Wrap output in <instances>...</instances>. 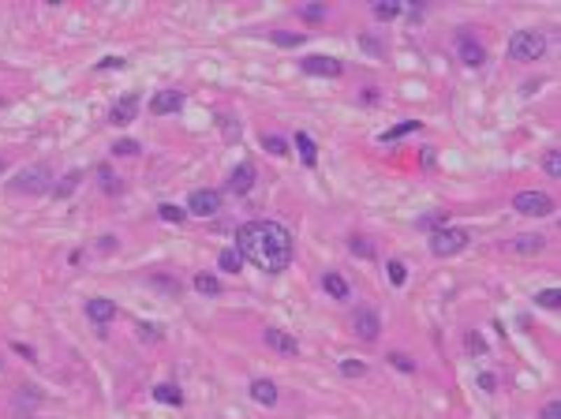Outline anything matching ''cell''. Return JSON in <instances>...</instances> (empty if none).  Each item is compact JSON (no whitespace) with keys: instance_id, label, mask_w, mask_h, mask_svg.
I'll use <instances>...</instances> for the list:
<instances>
[{"instance_id":"1","label":"cell","mask_w":561,"mask_h":419,"mask_svg":"<svg viewBox=\"0 0 561 419\" xmlns=\"http://www.w3.org/2000/svg\"><path fill=\"white\" fill-rule=\"evenodd\" d=\"M236 251L243 262H255L262 274H285L292 266L296 243L280 221H247L236 229Z\"/></svg>"},{"instance_id":"2","label":"cell","mask_w":561,"mask_h":419,"mask_svg":"<svg viewBox=\"0 0 561 419\" xmlns=\"http://www.w3.org/2000/svg\"><path fill=\"white\" fill-rule=\"evenodd\" d=\"M468 243H471V232L457 229V225H441V229L430 232V255H438V259H453V255H460Z\"/></svg>"},{"instance_id":"3","label":"cell","mask_w":561,"mask_h":419,"mask_svg":"<svg viewBox=\"0 0 561 419\" xmlns=\"http://www.w3.org/2000/svg\"><path fill=\"white\" fill-rule=\"evenodd\" d=\"M546 52V38L539 34V30H520V34H513V41H509V60H516V64H532V60H539Z\"/></svg>"},{"instance_id":"4","label":"cell","mask_w":561,"mask_h":419,"mask_svg":"<svg viewBox=\"0 0 561 419\" xmlns=\"http://www.w3.org/2000/svg\"><path fill=\"white\" fill-rule=\"evenodd\" d=\"M513 210L524 213V218H550V213H554V199H550L546 191H520V195L513 199Z\"/></svg>"},{"instance_id":"5","label":"cell","mask_w":561,"mask_h":419,"mask_svg":"<svg viewBox=\"0 0 561 419\" xmlns=\"http://www.w3.org/2000/svg\"><path fill=\"white\" fill-rule=\"evenodd\" d=\"M49 187H52V173L45 165L23 169V173L15 176V191H19V195H45Z\"/></svg>"},{"instance_id":"6","label":"cell","mask_w":561,"mask_h":419,"mask_svg":"<svg viewBox=\"0 0 561 419\" xmlns=\"http://www.w3.org/2000/svg\"><path fill=\"white\" fill-rule=\"evenodd\" d=\"M457 57H460V64H468V68H483V64H487V49H483V41L471 34V30H460L457 34Z\"/></svg>"},{"instance_id":"7","label":"cell","mask_w":561,"mask_h":419,"mask_svg":"<svg viewBox=\"0 0 561 419\" xmlns=\"http://www.w3.org/2000/svg\"><path fill=\"white\" fill-rule=\"evenodd\" d=\"M187 213H195V218H213V213H221V195H218V191H210V187L191 191Z\"/></svg>"},{"instance_id":"8","label":"cell","mask_w":561,"mask_h":419,"mask_svg":"<svg viewBox=\"0 0 561 419\" xmlns=\"http://www.w3.org/2000/svg\"><path fill=\"white\" fill-rule=\"evenodd\" d=\"M352 329L360 333L363 341H378V333H382V318H378V311L374 307H360L352 315Z\"/></svg>"},{"instance_id":"9","label":"cell","mask_w":561,"mask_h":419,"mask_svg":"<svg viewBox=\"0 0 561 419\" xmlns=\"http://www.w3.org/2000/svg\"><path fill=\"white\" fill-rule=\"evenodd\" d=\"M299 71L307 75H322V79H337V75L344 71L337 57H304L299 60Z\"/></svg>"},{"instance_id":"10","label":"cell","mask_w":561,"mask_h":419,"mask_svg":"<svg viewBox=\"0 0 561 419\" xmlns=\"http://www.w3.org/2000/svg\"><path fill=\"white\" fill-rule=\"evenodd\" d=\"M262 341H266L269 352H280V356H296L299 352V341L292 337V333H285V329H266Z\"/></svg>"},{"instance_id":"11","label":"cell","mask_w":561,"mask_h":419,"mask_svg":"<svg viewBox=\"0 0 561 419\" xmlns=\"http://www.w3.org/2000/svg\"><path fill=\"white\" fill-rule=\"evenodd\" d=\"M183 109V94L180 90H161L150 98V113L154 116H169V113H180Z\"/></svg>"},{"instance_id":"12","label":"cell","mask_w":561,"mask_h":419,"mask_svg":"<svg viewBox=\"0 0 561 419\" xmlns=\"http://www.w3.org/2000/svg\"><path fill=\"white\" fill-rule=\"evenodd\" d=\"M135 113H139V94H124V98L109 109V124H116V127H120V124H132Z\"/></svg>"},{"instance_id":"13","label":"cell","mask_w":561,"mask_h":419,"mask_svg":"<svg viewBox=\"0 0 561 419\" xmlns=\"http://www.w3.org/2000/svg\"><path fill=\"white\" fill-rule=\"evenodd\" d=\"M86 318L98 322V326H105V322H113V318H116V304H113V299H105V296L86 299Z\"/></svg>"},{"instance_id":"14","label":"cell","mask_w":561,"mask_h":419,"mask_svg":"<svg viewBox=\"0 0 561 419\" xmlns=\"http://www.w3.org/2000/svg\"><path fill=\"white\" fill-rule=\"evenodd\" d=\"M79 184H83V169H71V173H64L60 180H52L49 195L52 199H71L75 191H79Z\"/></svg>"},{"instance_id":"15","label":"cell","mask_w":561,"mask_h":419,"mask_svg":"<svg viewBox=\"0 0 561 419\" xmlns=\"http://www.w3.org/2000/svg\"><path fill=\"white\" fill-rule=\"evenodd\" d=\"M251 187H255V165H251V161H243V165H236V169H232V176H229V191H236V195H247Z\"/></svg>"},{"instance_id":"16","label":"cell","mask_w":561,"mask_h":419,"mask_svg":"<svg viewBox=\"0 0 561 419\" xmlns=\"http://www.w3.org/2000/svg\"><path fill=\"white\" fill-rule=\"evenodd\" d=\"M251 401L262 404V408H274V404H277V385L269 382V378H255V382H251Z\"/></svg>"},{"instance_id":"17","label":"cell","mask_w":561,"mask_h":419,"mask_svg":"<svg viewBox=\"0 0 561 419\" xmlns=\"http://www.w3.org/2000/svg\"><path fill=\"white\" fill-rule=\"evenodd\" d=\"M150 397H154L157 404H172V408H180L183 404V393H180V385H172V382H161L150 390Z\"/></svg>"},{"instance_id":"18","label":"cell","mask_w":561,"mask_h":419,"mask_svg":"<svg viewBox=\"0 0 561 419\" xmlns=\"http://www.w3.org/2000/svg\"><path fill=\"white\" fill-rule=\"evenodd\" d=\"M509 247H513L516 255H539V251L546 247V240H543V236H535V232H524V236H516Z\"/></svg>"},{"instance_id":"19","label":"cell","mask_w":561,"mask_h":419,"mask_svg":"<svg viewBox=\"0 0 561 419\" xmlns=\"http://www.w3.org/2000/svg\"><path fill=\"white\" fill-rule=\"evenodd\" d=\"M322 288H326V292H329L333 299H348V296H352V288H348V281H344V277H341L337 270H329L326 277H322Z\"/></svg>"},{"instance_id":"20","label":"cell","mask_w":561,"mask_h":419,"mask_svg":"<svg viewBox=\"0 0 561 419\" xmlns=\"http://www.w3.org/2000/svg\"><path fill=\"white\" fill-rule=\"evenodd\" d=\"M94 176L101 180V191H105V195H120V191H124V180L116 176L109 165H98V169H94Z\"/></svg>"},{"instance_id":"21","label":"cell","mask_w":561,"mask_h":419,"mask_svg":"<svg viewBox=\"0 0 561 419\" xmlns=\"http://www.w3.org/2000/svg\"><path fill=\"white\" fill-rule=\"evenodd\" d=\"M296 150H299V157H304V165H311V169L318 165V150H315V139H311L307 132H296Z\"/></svg>"},{"instance_id":"22","label":"cell","mask_w":561,"mask_h":419,"mask_svg":"<svg viewBox=\"0 0 561 419\" xmlns=\"http://www.w3.org/2000/svg\"><path fill=\"white\" fill-rule=\"evenodd\" d=\"M374 19H397L404 15V0H374Z\"/></svg>"},{"instance_id":"23","label":"cell","mask_w":561,"mask_h":419,"mask_svg":"<svg viewBox=\"0 0 561 419\" xmlns=\"http://www.w3.org/2000/svg\"><path fill=\"white\" fill-rule=\"evenodd\" d=\"M218 266H221L225 274H240V270H243V255L236 251V247H225V251L218 255Z\"/></svg>"},{"instance_id":"24","label":"cell","mask_w":561,"mask_h":419,"mask_svg":"<svg viewBox=\"0 0 561 419\" xmlns=\"http://www.w3.org/2000/svg\"><path fill=\"white\" fill-rule=\"evenodd\" d=\"M195 292L199 296H218L221 292V281L213 274H195Z\"/></svg>"},{"instance_id":"25","label":"cell","mask_w":561,"mask_h":419,"mask_svg":"<svg viewBox=\"0 0 561 419\" xmlns=\"http://www.w3.org/2000/svg\"><path fill=\"white\" fill-rule=\"evenodd\" d=\"M412 132H419V120H401L397 127H390V132H382V143H397V139H404Z\"/></svg>"},{"instance_id":"26","label":"cell","mask_w":561,"mask_h":419,"mask_svg":"<svg viewBox=\"0 0 561 419\" xmlns=\"http://www.w3.org/2000/svg\"><path fill=\"white\" fill-rule=\"evenodd\" d=\"M262 150H266V154H274V157H288V143H285V139H280V135H262Z\"/></svg>"},{"instance_id":"27","label":"cell","mask_w":561,"mask_h":419,"mask_svg":"<svg viewBox=\"0 0 561 419\" xmlns=\"http://www.w3.org/2000/svg\"><path fill=\"white\" fill-rule=\"evenodd\" d=\"M157 213H161V221H169V225H183V221H187V210L172 206V202H161Z\"/></svg>"},{"instance_id":"28","label":"cell","mask_w":561,"mask_h":419,"mask_svg":"<svg viewBox=\"0 0 561 419\" xmlns=\"http://www.w3.org/2000/svg\"><path fill=\"white\" fill-rule=\"evenodd\" d=\"M341 374H344V378H363V374H367V363L355 360V356H348V360H341Z\"/></svg>"},{"instance_id":"29","label":"cell","mask_w":561,"mask_h":419,"mask_svg":"<svg viewBox=\"0 0 561 419\" xmlns=\"http://www.w3.org/2000/svg\"><path fill=\"white\" fill-rule=\"evenodd\" d=\"M535 304L546 307V311H558L561 307V292L558 288H543V292H535Z\"/></svg>"},{"instance_id":"30","label":"cell","mask_w":561,"mask_h":419,"mask_svg":"<svg viewBox=\"0 0 561 419\" xmlns=\"http://www.w3.org/2000/svg\"><path fill=\"white\" fill-rule=\"evenodd\" d=\"M385 274H390V285H397V288H401V285L408 281V270H404V262H401V259H390Z\"/></svg>"},{"instance_id":"31","label":"cell","mask_w":561,"mask_h":419,"mask_svg":"<svg viewBox=\"0 0 561 419\" xmlns=\"http://www.w3.org/2000/svg\"><path fill=\"white\" fill-rule=\"evenodd\" d=\"M113 154H120V157H135V154H143V146H139L135 139H116V143H113Z\"/></svg>"},{"instance_id":"32","label":"cell","mask_w":561,"mask_h":419,"mask_svg":"<svg viewBox=\"0 0 561 419\" xmlns=\"http://www.w3.org/2000/svg\"><path fill=\"white\" fill-rule=\"evenodd\" d=\"M348 247H352V255H355V259H371V255H374L371 240H363V236H352V240H348Z\"/></svg>"},{"instance_id":"33","label":"cell","mask_w":561,"mask_h":419,"mask_svg":"<svg viewBox=\"0 0 561 419\" xmlns=\"http://www.w3.org/2000/svg\"><path fill=\"white\" fill-rule=\"evenodd\" d=\"M464 345H468V352H471V356H483V352H487V341H483L476 329H468V333H464Z\"/></svg>"},{"instance_id":"34","label":"cell","mask_w":561,"mask_h":419,"mask_svg":"<svg viewBox=\"0 0 561 419\" xmlns=\"http://www.w3.org/2000/svg\"><path fill=\"white\" fill-rule=\"evenodd\" d=\"M269 38H274L277 45H285V49H292V45H299V41H304V34H292V30H274Z\"/></svg>"},{"instance_id":"35","label":"cell","mask_w":561,"mask_h":419,"mask_svg":"<svg viewBox=\"0 0 561 419\" xmlns=\"http://www.w3.org/2000/svg\"><path fill=\"white\" fill-rule=\"evenodd\" d=\"M390 363H393L397 371H404V374H412V371H416V360H412V356H404V352H390Z\"/></svg>"},{"instance_id":"36","label":"cell","mask_w":561,"mask_h":419,"mask_svg":"<svg viewBox=\"0 0 561 419\" xmlns=\"http://www.w3.org/2000/svg\"><path fill=\"white\" fill-rule=\"evenodd\" d=\"M416 225H419V229H427V232H434V229L446 225V213H427V218H419Z\"/></svg>"},{"instance_id":"37","label":"cell","mask_w":561,"mask_h":419,"mask_svg":"<svg viewBox=\"0 0 561 419\" xmlns=\"http://www.w3.org/2000/svg\"><path fill=\"white\" fill-rule=\"evenodd\" d=\"M476 385H479L483 393H494V390H498V378H494L490 371H479V374H476Z\"/></svg>"},{"instance_id":"38","label":"cell","mask_w":561,"mask_h":419,"mask_svg":"<svg viewBox=\"0 0 561 419\" xmlns=\"http://www.w3.org/2000/svg\"><path fill=\"white\" fill-rule=\"evenodd\" d=\"M543 169L550 176H561V154H558V150H550V154L543 157Z\"/></svg>"},{"instance_id":"39","label":"cell","mask_w":561,"mask_h":419,"mask_svg":"<svg viewBox=\"0 0 561 419\" xmlns=\"http://www.w3.org/2000/svg\"><path fill=\"white\" fill-rule=\"evenodd\" d=\"M360 45L371 52V57H382V45H378V41H374L371 34H360Z\"/></svg>"},{"instance_id":"40","label":"cell","mask_w":561,"mask_h":419,"mask_svg":"<svg viewBox=\"0 0 561 419\" xmlns=\"http://www.w3.org/2000/svg\"><path fill=\"white\" fill-rule=\"evenodd\" d=\"M539 419H561V404H558V401H546L543 412H539Z\"/></svg>"},{"instance_id":"41","label":"cell","mask_w":561,"mask_h":419,"mask_svg":"<svg viewBox=\"0 0 561 419\" xmlns=\"http://www.w3.org/2000/svg\"><path fill=\"white\" fill-rule=\"evenodd\" d=\"M304 19H315V23H318V19H326V8H322V4H307V8H304Z\"/></svg>"},{"instance_id":"42","label":"cell","mask_w":561,"mask_h":419,"mask_svg":"<svg viewBox=\"0 0 561 419\" xmlns=\"http://www.w3.org/2000/svg\"><path fill=\"white\" fill-rule=\"evenodd\" d=\"M124 64H127L124 57H105V60L98 64V68H101V71H116V68H124Z\"/></svg>"},{"instance_id":"43","label":"cell","mask_w":561,"mask_h":419,"mask_svg":"<svg viewBox=\"0 0 561 419\" xmlns=\"http://www.w3.org/2000/svg\"><path fill=\"white\" fill-rule=\"evenodd\" d=\"M139 337L143 341H161V329L157 326H139Z\"/></svg>"},{"instance_id":"44","label":"cell","mask_w":561,"mask_h":419,"mask_svg":"<svg viewBox=\"0 0 561 419\" xmlns=\"http://www.w3.org/2000/svg\"><path fill=\"white\" fill-rule=\"evenodd\" d=\"M15 352H19L23 360H34V348H30V345H23V341H15Z\"/></svg>"},{"instance_id":"45","label":"cell","mask_w":561,"mask_h":419,"mask_svg":"<svg viewBox=\"0 0 561 419\" xmlns=\"http://www.w3.org/2000/svg\"><path fill=\"white\" fill-rule=\"evenodd\" d=\"M98 247H101V251H113V247H116V236H101Z\"/></svg>"},{"instance_id":"46","label":"cell","mask_w":561,"mask_h":419,"mask_svg":"<svg viewBox=\"0 0 561 419\" xmlns=\"http://www.w3.org/2000/svg\"><path fill=\"white\" fill-rule=\"evenodd\" d=\"M0 173H4V161H0Z\"/></svg>"},{"instance_id":"47","label":"cell","mask_w":561,"mask_h":419,"mask_svg":"<svg viewBox=\"0 0 561 419\" xmlns=\"http://www.w3.org/2000/svg\"><path fill=\"white\" fill-rule=\"evenodd\" d=\"M0 363H4V360H0Z\"/></svg>"}]
</instances>
